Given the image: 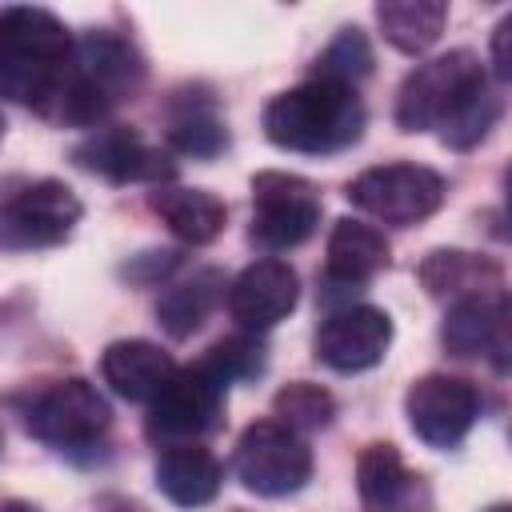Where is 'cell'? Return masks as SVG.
Here are the masks:
<instances>
[{
	"instance_id": "obj_1",
	"label": "cell",
	"mask_w": 512,
	"mask_h": 512,
	"mask_svg": "<svg viewBox=\"0 0 512 512\" xmlns=\"http://www.w3.org/2000/svg\"><path fill=\"white\" fill-rule=\"evenodd\" d=\"M68 60L72 36L56 12L32 4L0 12V96L44 112Z\"/></svg>"
},
{
	"instance_id": "obj_2",
	"label": "cell",
	"mask_w": 512,
	"mask_h": 512,
	"mask_svg": "<svg viewBox=\"0 0 512 512\" xmlns=\"http://www.w3.org/2000/svg\"><path fill=\"white\" fill-rule=\"evenodd\" d=\"M360 132H364V104L348 84L312 76L272 96L264 108V136L288 152H308V156L340 152L356 144Z\"/></svg>"
},
{
	"instance_id": "obj_3",
	"label": "cell",
	"mask_w": 512,
	"mask_h": 512,
	"mask_svg": "<svg viewBox=\"0 0 512 512\" xmlns=\"http://www.w3.org/2000/svg\"><path fill=\"white\" fill-rule=\"evenodd\" d=\"M484 84H488V72L480 64V56L468 48L424 60L404 76V84L396 92V124L404 132H428V128L440 132L444 120L468 96H476Z\"/></svg>"
},
{
	"instance_id": "obj_4",
	"label": "cell",
	"mask_w": 512,
	"mask_h": 512,
	"mask_svg": "<svg viewBox=\"0 0 512 512\" xmlns=\"http://www.w3.org/2000/svg\"><path fill=\"white\" fill-rule=\"evenodd\" d=\"M224 384L204 368H176V376L160 388L156 400H148V420L144 432L152 444L176 448V444H196L200 436H208L220 416H224Z\"/></svg>"
},
{
	"instance_id": "obj_5",
	"label": "cell",
	"mask_w": 512,
	"mask_h": 512,
	"mask_svg": "<svg viewBox=\"0 0 512 512\" xmlns=\"http://www.w3.org/2000/svg\"><path fill=\"white\" fill-rule=\"evenodd\" d=\"M236 476L256 496H292L312 476V448L280 420H256L236 440Z\"/></svg>"
},
{
	"instance_id": "obj_6",
	"label": "cell",
	"mask_w": 512,
	"mask_h": 512,
	"mask_svg": "<svg viewBox=\"0 0 512 512\" xmlns=\"http://www.w3.org/2000/svg\"><path fill=\"white\" fill-rule=\"evenodd\" d=\"M24 424L36 440L72 452V448H92L108 432L112 408L88 380L72 376L40 388L24 408Z\"/></svg>"
},
{
	"instance_id": "obj_7",
	"label": "cell",
	"mask_w": 512,
	"mask_h": 512,
	"mask_svg": "<svg viewBox=\"0 0 512 512\" xmlns=\"http://www.w3.org/2000/svg\"><path fill=\"white\" fill-rule=\"evenodd\" d=\"M348 200L380 224H420L444 204V176L424 164H380L364 168L348 184Z\"/></svg>"
},
{
	"instance_id": "obj_8",
	"label": "cell",
	"mask_w": 512,
	"mask_h": 512,
	"mask_svg": "<svg viewBox=\"0 0 512 512\" xmlns=\"http://www.w3.org/2000/svg\"><path fill=\"white\" fill-rule=\"evenodd\" d=\"M320 224V196L304 176L260 172L252 176V240L284 252L304 244Z\"/></svg>"
},
{
	"instance_id": "obj_9",
	"label": "cell",
	"mask_w": 512,
	"mask_h": 512,
	"mask_svg": "<svg viewBox=\"0 0 512 512\" xmlns=\"http://www.w3.org/2000/svg\"><path fill=\"white\" fill-rule=\"evenodd\" d=\"M404 416H408L412 432L424 444H432V448H456L472 432V424L480 416V392L464 376L428 372V376H420L408 388Z\"/></svg>"
},
{
	"instance_id": "obj_10",
	"label": "cell",
	"mask_w": 512,
	"mask_h": 512,
	"mask_svg": "<svg viewBox=\"0 0 512 512\" xmlns=\"http://www.w3.org/2000/svg\"><path fill=\"white\" fill-rule=\"evenodd\" d=\"M80 200L60 180H36L0 208V248H52L80 220Z\"/></svg>"
},
{
	"instance_id": "obj_11",
	"label": "cell",
	"mask_w": 512,
	"mask_h": 512,
	"mask_svg": "<svg viewBox=\"0 0 512 512\" xmlns=\"http://www.w3.org/2000/svg\"><path fill=\"white\" fill-rule=\"evenodd\" d=\"M72 160L84 168V172H96L112 184H164L176 176V164L168 160V152L144 144L132 128H120V124H108V128H96L92 136H84L72 152Z\"/></svg>"
},
{
	"instance_id": "obj_12",
	"label": "cell",
	"mask_w": 512,
	"mask_h": 512,
	"mask_svg": "<svg viewBox=\"0 0 512 512\" xmlns=\"http://www.w3.org/2000/svg\"><path fill=\"white\" fill-rule=\"evenodd\" d=\"M388 344H392L388 312L372 308V304H348L320 324L316 360H324L336 372H364L384 360Z\"/></svg>"
},
{
	"instance_id": "obj_13",
	"label": "cell",
	"mask_w": 512,
	"mask_h": 512,
	"mask_svg": "<svg viewBox=\"0 0 512 512\" xmlns=\"http://www.w3.org/2000/svg\"><path fill=\"white\" fill-rule=\"evenodd\" d=\"M300 300V280L296 272L268 256L248 264L232 284H228V312L244 332H268L272 324H280Z\"/></svg>"
},
{
	"instance_id": "obj_14",
	"label": "cell",
	"mask_w": 512,
	"mask_h": 512,
	"mask_svg": "<svg viewBox=\"0 0 512 512\" xmlns=\"http://www.w3.org/2000/svg\"><path fill=\"white\" fill-rule=\"evenodd\" d=\"M440 340L452 356H488L496 372L508 368V300L504 292H480L452 300Z\"/></svg>"
},
{
	"instance_id": "obj_15",
	"label": "cell",
	"mask_w": 512,
	"mask_h": 512,
	"mask_svg": "<svg viewBox=\"0 0 512 512\" xmlns=\"http://www.w3.org/2000/svg\"><path fill=\"white\" fill-rule=\"evenodd\" d=\"M356 492L364 512H428L432 488L420 472H412L396 444H368L356 460Z\"/></svg>"
},
{
	"instance_id": "obj_16",
	"label": "cell",
	"mask_w": 512,
	"mask_h": 512,
	"mask_svg": "<svg viewBox=\"0 0 512 512\" xmlns=\"http://www.w3.org/2000/svg\"><path fill=\"white\" fill-rule=\"evenodd\" d=\"M100 372H104V384H112L116 396L136 400V404H148L176 376V364L152 340H116V344L104 348Z\"/></svg>"
},
{
	"instance_id": "obj_17",
	"label": "cell",
	"mask_w": 512,
	"mask_h": 512,
	"mask_svg": "<svg viewBox=\"0 0 512 512\" xmlns=\"http://www.w3.org/2000/svg\"><path fill=\"white\" fill-rule=\"evenodd\" d=\"M224 484V468L220 460L200 448V444H176V448H164L160 460H156V488L180 504V508H200L208 504Z\"/></svg>"
},
{
	"instance_id": "obj_18",
	"label": "cell",
	"mask_w": 512,
	"mask_h": 512,
	"mask_svg": "<svg viewBox=\"0 0 512 512\" xmlns=\"http://www.w3.org/2000/svg\"><path fill=\"white\" fill-rule=\"evenodd\" d=\"M388 268V240L376 224L364 220H336L328 236V284H368L376 272Z\"/></svg>"
},
{
	"instance_id": "obj_19",
	"label": "cell",
	"mask_w": 512,
	"mask_h": 512,
	"mask_svg": "<svg viewBox=\"0 0 512 512\" xmlns=\"http://www.w3.org/2000/svg\"><path fill=\"white\" fill-rule=\"evenodd\" d=\"M152 212L172 228V236H180L184 244H208L224 232V200H216L204 188H176V184H160L152 192Z\"/></svg>"
},
{
	"instance_id": "obj_20",
	"label": "cell",
	"mask_w": 512,
	"mask_h": 512,
	"mask_svg": "<svg viewBox=\"0 0 512 512\" xmlns=\"http://www.w3.org/2000/svg\"><path fill=\"white\" fill-rule=\"evenodd\" d=\"M420 284L428 288V296L464 300V296H480V292H500L504 280H500V268L476 252L436 248L420 264Z\"/></svg>"
},
{
	"instance_id": "obj_21",
	"label": "cell",
	"mask_w": 512,
	"mask_h": 512,
	"mask_svg": "<svg viewBox=\"0 0 512 512\" xmlns=\"http://www.w3.org/2000/svg\"><path fill=\"white\" fill-rule=\"evenodd\" d=\"M376 20H380L392 48L420 56L440 40L444 20H448V4L444 0H380Z\"/></svg>"
},
{
	"instance_id": "obj_22",
	"label": "cell",
	"mask_w": 512,
	"mask_h": 512,
	"mask_svg": "<svg viewBox=\"0 0 512 512\" xmlns=\"http://www.w3.org/2000/svg\"><path fill=\"white\" fill-rule=\"evenodd\" d=\"M220 288H224V280H220V272H212V268L192 272V280L172 284V288L160 296V304H156L160 328H164L168 336H176V340L192 336V332L208 320V312L216 308Z\"/></svg>"
},
{
	"instance_id": "obj_23",
	"label": "cell",
	"mask_w": 512,
	"mask_h": 512,
	"mask_svg": "<svg viewBox=\"0 0 512 512\" xmlns=\"http://www.w3.org/2000/svg\"><path fill=\"white\" fill-rule=\"evenodd\" d=\"M368 72H372V48L360 28H340V36L316 56V80L356 88Z\"/></svg>"
},
{
	"instance_id": "obj_24",
	"label": "cell",
	"mask_w": 512,
	"mask_h": 512,
	"mask_svg": "<svg viewBox=\"0 0 512 512\" xmlns=\"http://www.w3.org/2000/svg\"><path fill=\"white\" fill-rule=\"evenodd\" d=\"M280 424H288L292 432H304V428H328L332 416H336V400L332 392H324L320 384H308V380H296L288 388L276 392L272 400Z\"/></svg>"
},
{
	"instance_id": "obj_25",
	"label": "cell",
	"mask_w": 512,
	"mask_h": 512,
	"mask_svg": "<svg viewBox=\"0 0 512 512\" xmlns=\"http://www.w3.org/2000/svg\"><path fill=\"white\" fill-rule=\"evenodd\" d=\"M500 120V96L492 92V84H484L476 96H468L440 128V140L448 148H472L488 136V128Z\"/></svg>"
},
{
	"instance_id": "obj_26",
	"label": "cell",
	"mask_w": 512,
	"mask_h": 512,
	"mask_svg": "<svg viewBox=\"0 0 512 512\" xmlns=\"http://www.w3.org/2000/svg\"><path fill=\"white\" fill-rule=\"evenodd\" d=\"M200 364L228 388L232 380H248V376L264 372V344L252 332H240V336H228V340L212 344Z\"/></svg>"
},
{
	"instance_id": "obj_27",
	"label": "cell",
	"mask_w": 512,
	"mask_h": 512,
	"mask_svg": "<svg viewBox=\"0 0 512 512\" xmlns=\"http://www.w3.org/2000/svg\"><path fill=\"white\" fill-rule=\"evenodd\" d=\"M168 140L180 148V152H192V156H216L224 144H228V132L220 128V120L212 112H188L172 124Z\"/></svg>"
},
{
	"instance_id": "obj_28",
	"label": "cell",
	"mask_w": 512,
	"mask_h": 512,
	"mask_svg": "<svg viewBox=\"0 0 512 512\" xmlns=\"http://www.w3.org/2000/svg\"><path fill=\"white\" fill-rule=\"evenodd\" d=\"M508 32H512V16H508V20H500V24H496V32H492V68H496V76H500V80H508V76H512Z\"/></svg>"
},
{
	"instance_id": "obj_29",
	"label": "cell",
	"mask_w": 512,
	"mask_h": 512,
	"mask_svg": "<svg viewBox=\"0 0 512 512\" xmlns=\"http://www.w3.org/2000/svg\"><path fill=\"white\" fill-rule=\"evenodd\" d=\"M0 512H40V508L36 504H24V500H4Z\"/></svg>"
},
{
	"instance_id": "obj_30",
	"label": "cell",
	"mask_w": 512,
	"mask_h": 512,
	"mask_svg": "<svg viewBox=\"0 0 512 512\" xmlns=\"http://www.w3.org/2000/svg\"><path fill=\"white\" fill-rule=\"evenodd\" d=\"M488 512H512V508H508V504H496V508H488Z\"/></svg>"
}]
</instances>
